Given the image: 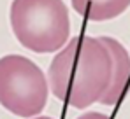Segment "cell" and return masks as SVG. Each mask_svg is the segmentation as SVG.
I'll list each match as a JSON object with an SVG mask.
<instances>
[{"label": "cell", "instance_id": "obj_1", "mask_svg": "<svg viewBox=\"0 0 130 119\" xmlns=\"http://www.w3.org/2000/svg\"><path fill=\"white\" fill-rule=\"evenodd\" d=\"M49 91L67 105L85 110L109 86L111 54L95 37H74L56 51L47 70Z\"/></svg>", "mask_w": 130, "mask_h": 119}, {"label": "cell", "instance_id": "obj_2", "mask_svg": "<svg viewBox=\"0 0 130 119\" xmlns=\"http://www.w3.org/2000/svg\"><path fill=\"white\" fill-rule=\"evenodd\" d=\"M9 21L16 40L37 54L60 51L70 37L69 7L63 0H12Z\"/></svg>", "mask_w": 130, "mask_h": 119}, {"label": "cell", "instance_id": "obj_3", "mask_svg": "<svg viewBox=\"0 0 130 119\" xmlns=\"http://www.w3.org/2000/svg\"><path fill=\"white\" fill-rule=\"evenodd\" d=\"M49 96V82L37 63L21 54L0 58V105L23 119L39 116Z\"/></svg>", "mask_w": 130, "mask_h": 119}, {"label": "cell", "instance_id": "obj_4", "mask_svg": "<svg viewBox=\"0 0 130 119\" xmlns=\"http://www.w3.org/2000/svg\"><path fill=\"white\" fill-rule=\"evenodd\" d=\"M111 54V79L109 86L100 96L99 103L112 107L125 96L130 84V53L120 40L112 37H99Z\"/></svg>", "mask_w": 130, "mask_h": 119}, {"label": "cell", "instance_id": "obj_5", "mask_svg": "<svg viewBox=\"0 0 130 119\" xmlns=\"http://www.w3.org/2000/svg\"><path fill=\"white\" fill-rule=\"evenodd\" d=\"M72 9L90 21H111L130 7V0H70Z\"/></svg>", "mask_w": 130, "mask_h": 119}, {"label": "cell", "instance_id": "obj_6", "mask_svg": "<svg viewBox=\"0 0 130 119\" xmlns=\"http://www.w3.org/2000/svg\"><path fill=\"white\" fill-rule=\"evenodd\" d=\"M77 119H111V117L106 116V114H102V112H85Z\"/></svg>", "mask_w": 130, "mask_h": 119}, {"label": "cell", "instance_id": "obj_7", "mask_svg": "<svg viewBox=\"0 0 130 119\" xmlns=\"http://www.w3.org/2000/svg\"><path fill=\"white\" fill-rule=\"evenodd\" d=\"M30 119H53V117H49V116H35V117H30Z\"/></svg>", "mask_w": 130, "mask_h": 119}]
</instances>
